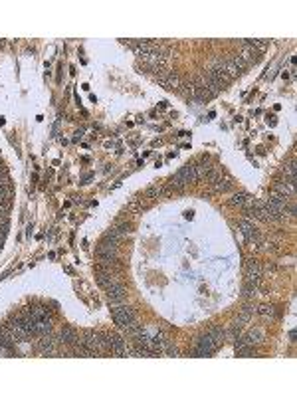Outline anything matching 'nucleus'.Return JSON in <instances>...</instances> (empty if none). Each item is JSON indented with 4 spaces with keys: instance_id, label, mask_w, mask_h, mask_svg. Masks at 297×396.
Wrapping results in <instances>:
<instances>
[{
    "instance_id": "4",
    "label": "nucleus",
    "mask_w": 297,
    "mask_h": 396,
    "mask_svg": "<svg viewBox=\"0 0 297 396\" xmlns=\"http://www.w3.org/2000/svg\"><path fill=\"white\" fill-rule=\"evenodd\" d=\"M218 343L210 337V335H202V337L196 341V347H194V355L196 357H210V355H214L216 351H218Z\"/></svg>"
},
{
    "instance_id": "5",
    "label": "nucleus",
    "mask_w": 297,
    "mask_h": 396,
    "mask_svg": "<svg viewBox=\"0 0 297 396\" xmlns=\"http://www.w3.org/2000/svg\"><path fill=\"white\" fill-rule=\"evenodd\" d=\"M238 228H240V232H242V236L246 238V242L254 244V248H258L260 244H261V236H260L258 228L254 226V222H250V220H240V222H238Z\"/></svg>"
},
{
    "instance_id": "7",
    "label": "nucleus",
    "mask_w": 297,
    "mask_h": 396,
    "mask_svg": "<svg viewBox=\"0 0 297 396\" xmlns=\"http://www.w3.org/2000/svg\"><path fill=\"white\" fill-rule=\"evenodd\" d=\"M95 278H97V283H99V287H103V289H107V287H111L113 283H117L119 280H117V276L111 271V269H107V267H101V265H97L95 267Z\"/></svg>"
},
{
    "instance_id": "1",
    "label": "nucleus",
    "mask_w": 297,
    "mask_h": 396,
    "mask_svg": "<svg viewBox=\"0 0 297 396\" xmlns=\"http://www.w3.org/2000/svg\"><path fill=\"white\" fill-rule=\"evenodd\" d=\"M79 343H81L83 347H87L93 355H99L101 351H105L103 333H97V331H85L83 337L79 339Z\"/></svg>"
},
{
    "instance_id": "12",
    "label": "nucleus",
    "mask_w": 297,
    "mask_h": 396,
    "mask_svg": "<svg viewBox=\"0 0 297 396\" xmlns=\"http://www.w3.org/2000/svg\"><path fill=\"white\" fill-rule=\"evenodd\" d=\"M210 185H212V190H214V192H228V190L232 189L234 182H232L230 176H224V172H222L218 178H214V180L210 182Z\"/></svg>"
},
{
    "instance_id": "21",
    "label": "nucleus",
    "mask_w": 297,
    "mask_h": 396,
    "mask_svg": "<svg viewBox=\"0 0 297 396\" xmlns=\"http://www.w3.org/2000/svg\"><path fill=\"white\" fill-rule=\"evenodd\" d=\"M113 228H115V230H117V234H119V236H121V238H123V236H127V234H131V232H133V226H131V224H129V222H117V224H115V226H113Z\"/></svg>"
},
{
    "instance_id": "6",
    "label": "nucleus",
    "mask_w": 297,
    "mask_h": 396,
    "mask_svg": "<svg viewBox=\"0 0 297 396\" xmlns=\"http://www.w3.org/2000/svg\"><path fill=\"white\" fill-rule=\"evenodd\" d=\"M105 291H107V301H109V305H111V307H113V305H121V303L125 301V297H127V293H125V285H123L121 282L113 283V285L107 287Z\"/></svg>"
},
{
    "instance_id": "26",
    "label": "nucleus",
    "mask_w": 297,
    "mask_h": 396,
    "mask_svg": "<svg viewBox=\"0 0 297 396\" xmlns=\"http://www.w3.org/2000/svg\"><path fill=\"white\" fill-rule=\"evenodd\" d=\"M222 70L230 75V77H234V75H238V74H240V72H238V68L234 66V62H226V64H222Z\"/></svg>"
},
{
    "instance_id": "17",
    "label": "nucleus",
    "mask_w": 297,
    "mask_h": 396,
    "mask_svg": "<svg viewBox=\"0 0 297 396\" xmlns=\"http://www.w3.org/2000/svg\"><path fill=\"white\" fill-rule=\"evenodd\" d=\"M242 335V327H238V325H232L230 329H226L224 331V341H230V343H234L238 337Z\"/></svg>"
},
{
    "instance_id": "2",
    "label": "nucleus",
    "mask_w": 297,
    "mask_h": 396,
    "mask_svg": "<svg viewBox=\"0 0 297 396\" xmlns=\"http://www.w3.org/2000/svg\"><path fill=\"white\" fill-rule=\"evenodd\" d=\"M103 343H105V349H109L113 355L117 357H123L127 355V343L123 337H119L117 333H103Z\"/></svg>"
},
{
    "instance_id": "16",
    "label": "nucleus",
    "mask_w": 297,
    "mask_h": 396,
    "mask_svg": "<svg viewBox=\"0 0 297 396\" xmlns=\"http://www.w3.org/2000/svg\"><path fill=\"white\" fill-rule=\"evenodd\" d=\"M52 333V319L46 317V319H38L36 321V335L38 337H42V335H48Z\"/></svg>"
},
{
    "instance_id": "24",
    "label": "nucleus",
    "mask_w": 297,
    "mask_h": 396,
    "mask_svg": "<svg viewBox=\"0 0 297 396\" xmlns=\"http://www.w3.org/2000/svg\"><path fill=\"white\" fill-rule=\"evenodd\" d=\"M10 198V187L8 185H0V204H6Z\"/></svg>"
},
{
    "instance_id": "9",
    "label": "nucleus",
    "mask_w": 297,
    "mask_h": 396,
    "mask_svg": "<svg viewBox=\"0 0 297 396\" xmlns=\"http://www.w3.org/2000/svg\"><path fill=\"white\" fill-rule=\"evenodd\" d=\"M59 343H62V345H70V347L77 345V343H79L77 331H75L74 327H64L62 331H59Z\"/></svg>"
},
{
    "instance_id": "18",
    "label": "nucleus",
    "mask_w": 297,
    "mask_h": 396,
    "mask_svg": "<svg viewBox=\"0 0 297 396\" xmlns=\"http://www.w3.org/2000/svg\"><path fill=\"white\" fill-rule=\"evenodd\" d=\"M250 198H252V196H250L248 192H236V194H232L230 204H232V206H240V208H242Z\"/></svg>"
},
{
    "instance_id": "19",
    "label": "nucleus",
    "mask_w": 297,
    "mask_h": 396,
    "mask_svg": "<svg viewBox=\"0 0 297 396\" xmlns=\"http://www.w3.org/2000/svg\"><path fill=\"white\" fill-rule=\"evenodd\" d=\"M258 289H260V282H244V295L246 297H256L258 295Z\"/></svg>"
},
{
    "instance_id": "23",
    "label": "nucleus",
    "mask_w": 297,
    "mask_h": 396,
    "mask_svg": "<svg viewBox=\"0 0 297 396\" xmlns=\"http://www.w3.org/2000/svg\"><path fill=\"white\" fill-rule=\"evenodd\" d=\"M256 313H260L261 317H274V315H276V311H274L272 305H260V307L256 309Z\"/></svg>"
},
{
    "instance_id": "20",
    "label": "nucleus",
    "mask_w": 297,
    "mask_h": 396,
    "mask_svg": "<svg viewBox=\"0 0 297 396\" xmlns=\"http://www.w3.org/2000/svg\"><path fill=\"white\" fill-rule=\"evenodd\" d=\"M208 335H210V337H212V339H214L218 345H222V343H224V329H222V327H216V325H214V327H210V329H208Z\"/></svg>"
},
{
    "instance_id": "8",
    "label": "nucleus",
    "mask_w": 297,
    "mask_h": 396,
    "mask_svg": "<svg viewBox=\"0 0 297 396\" xmlns=\"http://www.w3.org/2000/svg\"><path fill=\"white\" fill-rule=\"evenodd\" d=\"M261 273H263V267H261V264L258 260H250L246 264V280L248 282H260Z\"/></svg>"
},
{
    "instance_id": "10",
    "label": "nucleus",
    "mask_w": 297,
    "mask_h": 396,
    "mask_svg": "<svg viewBox=\"0 0 297 396\" xmlns=\"http://www.w3.org/2000/svg\"><path fill=\"white\" fill-rule=\"evenodd\" d=\"M38 349H40V353H42L44 357L56 355V341H54V337H52V333L42 335V341H38Z\"/></svg>"
},
{
    "instance_id": "11",
    "label": "nucleus",
    "mask_w": 297,
    "mask_h": 396,
    "mask_svg": "<svg viewBox=\"0 0 297 396\" xmlns=\"http://www.w3.org/2000/svg\"><path fill=\"white\" fill-rule=\"evenodd\" d=\"M274 192H278V194H283V196L291 198V196L295 194V180H287V178H285V180L276 182Z\"/></svg>"
},
{
    "instance_id": "3",
    "label": "nucleus",
    "mask_w": 297,
    "mask_h": 396,
    "mask_svg": "<svg viewBox=\"0 0 297 396\" xmlns=\"http://www.w3.org/2000/svg\"><path fill=\"white\" fill-rule=\"evenodd\" d=\"M111 315H113L115 323L119 325V329H123L125 325L137 321V319H135V311H133L129 305H113V307H111Z\"/></svg>"
},
{
    "instance_id": "14",
    "label": "nucleus",
    "mask_w": 297,
    "mask_h": 396,
    "mask_svg": "<svg viewBox=\"0 0 297 396\" xmlns=\"http://www.w3.org/2000/svg\"><path fill=\"white\" fill-rule=\"evenodd\" d=\"M208 77H210L212 81H216L218 85H222V87H224V85H228V83L232 81V77H230V75H228V74L222 70V66H220V68H214V70L208 72Z\"/></svg>"
},
{
    "instance_id": "15",
    "label": "nucleus",
    "mask_w": 297,
    "mask_h": 396,
    "mask_svg": "<svg viewBox=\"0 0 297 396\" xmlns=\"http://www.w3.org/2000/svg\"><path fill=\"white\" fill-rule=\"evenodd\" d=\"M194 169H196V174H198V178H206L208 174H210V170L214 169V165H212V161L208 159V157H202L196 165H194Z\"/></svg>"
},
{
    "instance_id": "25",
    "label": "nucleus",
    "mask_w": 297,
    "mask_h": 396,
    "mask_svg": "<svg viewBox=\"0 0 297 396\" xmlns=\"http://www.w3.org/2000/svg\"><path fill=\"white\" fill-rule=\"evenodd\" d=\"M283 174H287V180H295V161H291L283 167Z\"/></svg>"
},
{
    "instance_id": "27",
    "label": "nucleus",
    "mask_w": 297,
    "mask_h": 396,
    "mask_svg": "<svg viewBox=\"0 0 297 396\" xmlns=\"http://www.w3.org/2000/svg\"><path fill=\"white\" fill-rule=\"evenodd\" d=\"M81 135H83V131H77V133H75V137H74V141H79V139H81Z\"/></svg>"
},
{
    "instance_id": "13",
    "label": "nucleus",
    "mask_w": 297,
    "mask_h": 396,
    "mask_svg": "<svg viewBox=\"0 0 297 396\" xmlns=\"http://www.w3.org/2000/svg\"><path fill=\"white\" fill-rule=\"evenodd\" d=\"M176 176L181 178L185 185H190V182H194L196 178H198V174H196V169H194V165H185L181 170L176 172Z\"/></svg>"
},
{
    "instance_id": "22",
    "label": "nucleus",
    "mask_w": 297,
    "mask_h": 396,
    "mask_svg": "<svg viewBox=\"0 0 297 396\" xmlns=\"http://www.w3.org/2000/svg\"><path fill=\"white\" fill-rule=\"evenodd\" d=\"M145 196L147 198H159V196H163V187H148Z\"/></svg>"
}]
</instances>
